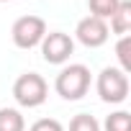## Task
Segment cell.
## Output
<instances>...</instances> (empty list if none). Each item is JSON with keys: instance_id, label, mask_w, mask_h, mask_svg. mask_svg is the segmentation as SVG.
Instances as JSON below:
<instances>
[{"instance_id": "cell-1", "label": "cell", "mask_w": 131, "mask_h": 131, "mask_svg": "<svg viewBox=\"0 0 131 131\" xmlns=\"http://www.w3.org/2000/svg\"><path fill=\"white\" fill-rule=\"evenodd\" d=\"M54 90L64 100H80L90 90V70L85 64H67V67H62L57 80H54Z\"/></svg>"}, {"instance_id": "cell-2", "label": "cell", "mask_w": 131, "mask_h": 131, "mask_svg": "<svg viewBox=\"0 0 131 131\" xmlns=\"http://www.w3.org/2000/svg\"><path fill=\"white\" fill-rule=\"evenodd\" d=\"M49 95V85L39 72H23L13 82V98L21 108H39Z\"/></svg>"}, {"instance_id": "cell-3", "label": "cell", "mask_w": 131, "mask_h": 131, "mask_svg": "<svg viewBox=\"0 0 131 131\" xmlns=\"http://www.w3.org/2000/svg\"><path fill=\"white\" fill-rule=\"evenodd\" d=\"M95 88H98V95L103 103L118 105L128 98V75L121 72L118 67H105V70H100Z\"/></svg>"}, {"instance_id": "cell-4", "label": "cell", "mask_w": 131, "mask_h": 131, "mask_svg": "<svg viewBox=\"0 0 131 131\" xmlns=\"http://www.w3.org/2000/svg\"><path fill=\"white\" fill-rule=\"evenodd\" d=\"M10 36H13V44L18 49H34L46 36V21L41 16H21L13 23Z\"/></svg>"}, {"instance_id": "cell-5", "label": "cell", "mask_w": 131, "mask_h": 131, "mask_svg": "<svg viewBox=\"0 0 131 131\" xmlns=\"http://www.w3.org/2000/svg\"><path fill=\"white\" fill-rule=\"evenodd\" d=\"M41 57L46 64H64L72 51H75V41L70 34H64V31H51L41 39Z\"/></svg>"}, {"instance_id": "cell-6", "label": "cell", "mask_w": 131, "mask_h": 131, "mask_svg": "<svg viewBox=\"0 0 131 131\" xmlns=\"http://www.w3.org/2000/svg\"><path fill=\"white\" fill-rule=\"evenodd\" d=\"M75 36H77V41H80L82 46L98 49V46H103V44L108 41V36H111L108 21H100V18H95V16H85V18L77 23Z\"/></svg>"}, {"instance_id": "cell-7", "label": "cell", "mask_w": 131, "mask_h": 131, "mask_svg": "<svg viewBox=\"0 0 131 131\" xmlns=\"http://www.w3.org/2000/svg\"><path fill=\"white\" fill-rule=\"evenodd\" d=\"M108 21H111L108 31H113L118 36H128V31H131V0H121V5L116 8V13Z\"/></svg>"}, {"instance_id": "cell-8", "label": "cell", "mask_w": 131, "mask_h": 131, "mask_svg": "<svg viewBox=\"0 0 131 131\" xmlns=\"http://www.w3.org/2000/svg\"><path fill=\"white\" fill-rule=\"evenodd\" d=\"M0 131H26V118L18 108H0Z\"/></svg>"}, {"instance_id": "cell-9", "label": "cell", "mask_w": 131, "mask_h": 131, "mask_svg": "<svg viewBox=\"0 0 131 131\" xmlns=\"http://www.w3.org/2000/svg\"><path fill=\"white\" fill-rule=\"evenodd\" d=\"M121 5V0H88V8H90V16L100 18V21H108L116 8Z\"/></svg>"}, {"instance_id": "cell-10", "label": "cell", "mask_w": 131, "mask_h": 131, "mask_svg": "<svg viewBox=\"0 0 131 131\" xmlns=\"http://www.w3.org/2000/svg\"><path fill=\"white\" fill-rule=\"evenodd\" d=\"M100 131H131V113L128 111H116L105 118Z\"/></svg>"}, {"instance_id": "cell-11", "label": "cell", "mask_w": 131, "mask_h": 131, "mask_svg": "<svg viewBox=\"0 0 131 131\" xmlns=\"http://www.w3.org/2000/svg\"><path fill=\"white\" fill-rule=\"evenodd\" d=\"M116 57L121 62V72H131V36H118V44H116Z\"/></svg>"}, {"instance_id": "cell-12", "label": "cell", "mask_w": 131, "mask_h": 131, "mask_svg": "<svg viewBox=\"0 0 131 131\" xmlns=\"http://www.w3.org/2000/svg\"><path fill=\"white\" fill-rule=\"evenodd\" d=\"M70 131H100V123L90 113H77L70 121Z\"/></svg>"}, {"instance_id": "cell-13", "label": "cell", "mask_w": 131, "mask_h": 131, "mask_svg": "<svg viewBox=\"0 0 131 131\" xmlns=\"http://www.w3.org/2000/svg\"><path fill=\"white\" fill-rule=\"evenodd\" d=\"M28 131H64V126L57 121V118H39L31 123Z\"/></svg>"}, {"instance_id": "cell-14", "label": "cell", "mask_w": 131, "mask_h": 131, "mask_svg": "<svg viewBox=\"0 0 131 131\" xmlns=\"http://www.w3.org/2000/svg\"><path fill=\"white\" fill-rule=\"evenodd\" d=\"M0 3H10V0H0Z\"/></svg>"}]
</instances>
